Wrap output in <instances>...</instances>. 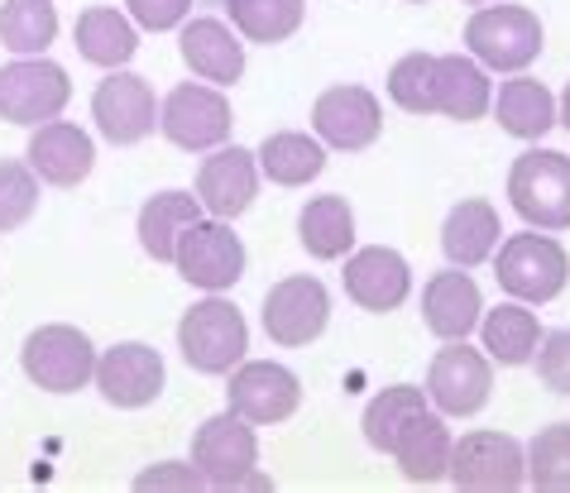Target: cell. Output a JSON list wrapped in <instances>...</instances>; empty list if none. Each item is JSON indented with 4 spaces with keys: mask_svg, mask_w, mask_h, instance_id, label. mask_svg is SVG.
Listing matches in <instances>:
<instances>
[{
    "mask_svg": "<svg viewBox=\"0 0 570 493\" xmlns=\"http://www.w3.org/2000/svg\"><path fill=\"white\" fill-rule=\"evenodd\" d=\"M259 197V158L255 149H240V145H216L207 149L197 168V201L207 216L220 220H235L245 216Z\"/></svg>",
    "mask_w": 570,
    "mask_h": 493,
    "instance_id": "16",
    "label": "cell"
},
{
    "mask_svg": "<svg viewBox=\"0 0 570 493\" xmlns=\"http://www.w3.org/2000/svg\"><path fill=\"white\" fill-rule=\"evenodd\" d=\"M297 240L312 259H345L355 249V211L341 193L312 197L303 211H297Z\"/></svg>",
    "mask_w": 570,
    "mask_h": 493,
    "instance_id": "29",
    "label": "cell"
},
{
    "mask_svg": "<svg viewBox=\"0 0 570 493\" xmlns=\"http://www.w3.org/2000/svg\"><path fill=\"white\" fill-rule=\"evenodd\" d=\"M230 24L245 43H288L307 20V0H226Z\"/></svg>",
    "mask_w": 570,
    "mask_h": 493,
    "instance_id": "31",
    "label": "cell"
},
{
    "mask_svg": "<svg viewBox=\"0 0 570 493\" xmlns=\"http://www.w3.org/2000/svg\"><path fill=\"white\" fill-rule=\"evenodd\" d=\"M528 484L542 493H570V422L542 426L528 445Z\"/></svg>",
    "mask_w": 570,
    "mask_h": 493,
    "instance_id": "34",
    "label": "cell"
},
{
    "mask_svg": "<svg viewBox=\"0 0 570 493\" xmlns=\"http://www.w3.org/2000/svg\"><path fill=\"white\" fill-rule=\"evenodd\" d=\"M499 235H503V226H499L494 201L465 197L461 206H451V211H446V226H441V249H446V259L455 268H480L484 259H494Z\"/></svg>",
    "mask_w": 570,
    "mask_h": 493,
    "instance_id": "24",
    "label": "cell"
},
{
    "mask_svg": "<svg viewBox=\"0 0 570 493\" xmlns=\"http://www.w3.org/2000/svg\"><path fill=\"white\" fill-rule=\"evenodd\" d=\"M39 211V178L20 158H0V235L20 230Z\"/></svg>",
    "mask_w": 570,
    "mask_h": 493,
    "instance_id": "36",
    "label": "cell"
},
{
    "mask_svg": "<svg viewBox=\"0 0 570 493\" xmlns=\"http://www.w3.org/2000/svg\"><path fill=\"white\" fill-rule=\"evenodd\" d=\"M484 316V297L480 283H474L465 268H441V274L426 278L422 288V322L436 341H465Z\"/></svg>",
    "mask_w": 570,
    "mask_h": 493,
    "instance_id": "21",
    "label": "cell"
},
{
    "mask_svg": "<svg viewBox=\"0 0 570 493\" xmlns=\"http://www.w3.org/2000/svg\"><path fill=\"white\" fill-rule=\"evenodd\" d=\"M178 349L187 359V369L197 374H230L235 364L249 355V326L235 302L220 293L193 302L178 322Z\"/></svg>",
    "mask_w": 570,
    "mask_h": 493,
    "instance_id": "4",
    "label": "cell"
},
{
    "mask_svg": "<svg viewBox=\"0 0 570 493\" xmlns=\"http://www.w3.org/2000/svg\"><path fill=\"white\" fill-rule=\"evenodd\" d=\"M125 14L149 34H164V29H178L193 14V0H125Z\"/></svg>",
    "mask_w": 570,
    "mask_h": 493,
    "instance_id": "39",
    "label": "cell"
},
{
    "mask_svg": "<svg viewBox=\"0 0 570 493\" xmlns=\"http://www.w3.org/2000/svg\"><path fill=\"white\" fill-rule=\"evenodd\" d=\"M341 283H345V297H351L355 307L384 316V312H399L407 302V293H413V264L389 245H364V249L345 254Z\"/></svg>",
    "mask_w": 570,
    "mask_h": 493,
    "instance_id": "18",
    "label": "cell"
},
{
    "mask_svg": "<svg viewBox=\"0 0 570 493\" xmlns=\"http://www.w3.org/2000/svg\"><path fill=\"white\" fill-rule=\"evenodd\" d=\"M413 6H422V0H413Z\"/></svg>",
    "mask_w": 570,
    "mask_h": 493,
    "instance_id": "42",
    "label": "cell"
},
{
    "mask_svg": "<svg viewBox=\"0 0 570 493\" xmlns=\"http://www.w3.org/2000/svg\"><path fill=\"white\" fill-rule=\"evenodd\" d=\"M193 465L202 470L207 489H274V480L259 474V436L255 422L240 412H216L193 436Z\"/></svg>",
    "mask_w": 570,
    "mask_h": 493,
    "instance_id": "2",
    "label": "cell"
},
{
    "mask_svg": "<svg viewBox=\"0 0 570 493\" xmlns=\"http://www.w3.org/2000/svg\"><path fill=\"white\" fill-rule=\"evenodd\" d=\"M58 39L53 0H0V49L14 58H39Z\"/></svg>",
    "mask_w": 570,
    "mask_h": 493,
    "instance_id": "32",
    "label": "cell"
},
{
    "mask_svg": "<svg viewBox=\"0 0 570 493\" xmlns=\"http://www.w3.org/2000/svg\"><path fill=\"white\" fill-rule=\"evenodd\" d=\"M432 407L426 403V388H413V384H393L384 393H374L370 397V407H364V441L374 445V451H393L399 445V436L407 432V422L422 417V412Z\"/></svg>",
    "mask_w": 570,
    "mask_h": 493,
    "instance_id": "33",
    "label": "cell"
},
{
    "mask_svg": "<svg viewBox=\"0 0 570 493\" xmlns=\"http://www.w3.org/2000/svg\"><path fill=\"white\" fill-rule=\"evenodd\" d=\"M465 49L489 72H528L547 49V29L528 6H480L465 24Z\"/></svg>",
    "mask_w": 570,
    "mask_h": 493,
    "instance_id": "3",
    "label": "cell"
},
{
    "mask_svg": "<svg viewBox=\"0 0 570 493\" xmlns=\"http://www.w3.org/2000/svg\"><path fill=\"white\" fill-rule=\"evenodd\" d=\"M135 489H139V493H149V489L197 493V489H207V480H202V470L193 465V460H158V465H149V470L135 474Z\"/></svg>",
    "mask_w": 570,
    "mask_h": 493,
    "instance_id": "38",
    "label": "cell"
},
{
    "mask_svg": "<svg viewBox=\"0 0 570 493\" xmlns=\"http://www.w3.org/2000/svg\"><path fill=\"white\" fill-rule=\"evenodd\" d=\"M446 480L465 493H513L528 484V451L509 432H465L451 445Z\"/></svg>",
    "mask_w": 570,
    "mask_h": 493,
    "instance_id": "9",
    "label": "cell"
},
{
    "mask_svg": "<svg viewBox=\"0 0 570 493\" xmlns=\"http://www.w3.org/2000/svg\"><path fill=\"white\" fill-rule=\"evenodd\" d=\"M226 407L255 426H278L303 407V378L278 359H240L226 384Z\"/></svg>",
    "mask_w": 570,
    "mask_h": 493,
    "instance_id": "13",
    "label": "cell"
},
{
    "mask_svg": "<svg viewBox=\"0 0 570 493\" xmlns=\"http://www.w3.org/2000/svg\"><path fill=\"white\" fill-rule=\"evenodd\" d=\"M489 110H494L499 130L513 139H542L551 125H557V97L547 91V82H537L528 72H513L509 82L494 91Z\"/></svg>",
    "mask_w": 570,
    "mask_h": 493,
    "instance_id": "26",
    "label": "cell"
},
{
    "mask_svg": "<svg viewBox=\"0 0 570 493\" xmlns=\"http://www.w3.org/2000/svg\"><path fill=\"white\" fill-rule=\"evenodd\" d=\"M389 97L407 116H436V53H407L393 62Z\"/></svg>",
    "mask_w": 570,
    "mask_h": 493,
    "instance_id": "35",
    "label": "cell"
},
{
    "mask_svg": "<svg viewBox=\"0 0 570 493\" xmlns=\"http://www.w3.org/2000/svg\"><path fill=\"white\" fill-rule=\"evenodd\" d=\"M465 6H489V0H465Z\"/></svg>",
    "mask_w": 570,
    "mask_h": 493,
    "instance_id": "41",
    "label": "cell"
},
{
    "mask_svg": "<svg viewBox=\"0 0 570 493\" xmlns=\"http://www.w3.org/2000/svg\"><path fill=\"white\" fill-rule=\"evenodd\" d=\"M480 341H484V355L503 364V369H518V364H532L537 355V341H542V322L528 302H499L494 312L480 316Z\"/></svg>",
    "mask_w": 570,
    "mask_h": 493,
    "instance_id": "27",
    "label": "cell"
},
{
    "mask_svg": "<svg viewBox=\"0 0 570 493\" xmlns=\"http://www.w3.org/2000/svg\"><path fill=\"white\" fill-rule=\"evenodd\" d=\"M255 158H259V178H268L274 187H307L312 178H322L326 145L303 130H278V135H264Z\"/></svg>",
    "mask_w": 570,
    "mask_h": 493,
    "instance_id": "28",
    "label": "cell"
},
{
    "mask_svg": "<svg viewBox=\"0 0 570 493\" xmlns=\"http://www.w3.org/2000/svg\"><path fill=\"white\" fill-rule=\"evenodd\" d=\"M178 53L187 72L212 87H235L245 77V39L235 34V24L212 20V14L178 24Z\"/></svg>",
    "mask_w": 570,
    "mask_h": 493,
    "instance_id": "20",
    "label": "cell"
},
{
    "mask_svg": "<svg viewBox=\"0 0 570 493\" xmlns=\"http://www.w3.org/2000/svg\"><path fill=\"white\" fill-rule=\"evenodd\" d=\"M557 125H566V130H570V82H566L561 101H557Z\"/></svg>",
    "mask_w": 570,
    "mask_h": 493,
    "instance_id": "40",
    "label": "cell"
},
{
    "mask_svg": "<svg viewBox=\"0 0 570 493\" xmlns=\"http://www.w3.org/2000/svg\"><path fill=\"white\" fill-rule=\"evenodd\" d=\"M379 130H384V106L370 87H326L312 106V135L322 139L326 149H341V154H360L370 149Z\"/></svg>",
    "mask_w": 570,
    "mask_h": 493,
    "instance_id": "15",
    "label": "cell"
},
{
    "mask_svg": "<svg viewBox=\"0 0 570 493\" xmlns=\"http://www.w3.org/2000/svg\"><path fill=\"white\" fill-rule=\"evenodd\" d=\"M230 101H226V87H212V82H178L158 101V130L173 149L183 154H207L216 145L230 139Z\"/></svg>",
    "mask_w": 570,
    "mask_h": 493,
    "instance_id": "7",
    "label": "cell"
},
{
    "mask_svg": "<svg viewBox=\"0 0 570 493\" xmlns=\"http://www.w3.org/2000/svg\"><path fill=\"white\" fill-rule=\"evenodd\" d=\"M509 206L532 230H570V154L528 149L513 158Z\"/></svg>",
    "mask_w": 570,
    "mask_h": 493,
    "instance_id": "5",
    "label": "cell"
},
{
    "mask_svg": "<svg viewBox=\"0 0 570 493\" xmlns=\"http://www.w3.org/2000/svg\"><path fill=\"white\" fill-rule=\"evenodd\" d=\"M24 164L35 168L39 183H49V187H77V183L91 178V168H97V145H91V135L82 130V125H72V120H43V125H35V135H29Z\"/></svg>",
    "mask_w": 570,
    "mask_h": 493,
    "instance_id": "19",
    "label": "cell"
},
{
    "mask_svg": "<svg viewBox=\"0 0 570 493\" xmlns=\"http://www.w3.org/2000/svg\"><path fill=\"white\" fill-rule=\"evenodd\" d=\"M489 101H494V82H489V68L480 58L470 53L436 58V116L470 125L489 116Z\"/></svg>",
    "mask_w": 570,
    "mask_h": 493,
    "instance_id": "22",
    "label": "cell"
},
{
    "mask_svg": "<svg viewBox=\"0 0 570 493\" xmlns=\"http://www.w3.org/2000/svg\"><path fill=\"white\" fill-rule=\"evenodd\" d=\"M532 364H537V378H542V388L570 397V326H561V331H542Z\"/></svg>",
    "mask_w": 570,
    "mask_h": 493,
    "instance_id": "37",
    "label": "cell"
},
{
    "mask_svg": "<svg viewBox=\"0 0 570 493\" xmlns=\"http://www.w3.org/2000/svg\"><path fill=\"white\" fill-rule=\"evenodd\" d=\"M494 397V359L484 349H470L465 341H446L426 369V403L441 417H474Z\"/></svg>",
    "mask_w": 570,
    "mask_h": 493,
    "instance_id": "11",
    "label": "cell"
},
{
    "mask_svg": "<svg viewBox=\"0 0 570 493\" xmlns=\"http://www.w3.org/2000/svg\"><path fill=\"white\" fill-rule=\"evenodd\" d=\"M499 259H494V278L499 288L528 302V307H542V302H557L570 283V254L551 230H522L499 240Z\"/></svg>",
    "mask_w": 570,
    "mask_h": 493,
    "instance_id": "1",
    "label": "cell"
},
{
    "mask_svg": "<svg viewBox=\"0 0 570 493\" xmlns=\"http://www.w3.org/2000/svg\"><path fill=\"white\" fill-rule=\"evenodd\" d=\"M72 43L87 62H97V68L110 72V68H125V62L139 53V24L130 14H120L116 6H91L77 14Z\"/></svg>",
    "mask_w": 570,
    "mask_h": 493,
    "instance_id": "25",
    "label": "cell"
},
{
    "mask_svg": "<svg viewBox=\"0 0 570 493\" xmlns=\"http://www.w3.org/2000/svg\"><path fill=\"white\" fill-rule=\"evenodd\" d=\"M193 220H202V201L193 193H178V187L158 193L139 206V245H145L154 264H173V249H178L183 230Z\"/></svg>",
    "mask_w": 570,
    "mask_h": 493,
    "instance_id": "30",
    "label": "cell"
},
{
    "mask_svg": "<svg viewBox=\"0 0 570 493\" xmlns=\"http://www.w3.org/2000/svg\"><path fill=\"white\" fill-rule=\"evenodd\" d=\"M97 355L101 349L91 345L87 331H77L68 322H53V326H39L24 336L20 349V364H24V378L43 393H77L97 378Z\"/></svg>",
    "mask_w": 570,
    "mask_h": 493,
    "instance_id": "6",
    "label": "cell"
},
{
    "mask_svg": "<svg viewBox=\"0 0 570 493\" xmlns=\"http://www.w3.org/2000/svg\"><path fill=\"white\" fill-rule=\"evenodd\" d=\"M91 120H97V130L110 139V145H120V149L139 145V139H149L154 125H158V97L139 72L110 68L97 82V91H91Z\"/></svg>",
    "mask_w": 570,
    "mask_h": 493,
    "instance_id": "14",
    "label": "cell"
},
{
    "mask_svg": "<svg viewBox=\"0 0 570 493\" xmlns=\"http://www.w3.org/2000/svg\"><path fill=\"white\" fill-rule=\"evenodd\" d=\"M451 445H455V436H451L446 417L426 407L422 417L407 422V432L399 436V445H393L389 455L399 460L407 484H441L451 470Z\"/></svg>",
    "mask_w": 570,
    "mask_h": 493,
    "instance_id": "23",
    "label": "cell"
},
{
    "mask_svg": "<svg viewBox=\"0 0 570 493\" xmlns=\"http://www.w3.org/2000/svg\"><path fill=\"white\" fill-rule=\"evenodd\" d=\"M173 268L202 293H230L245 278V240L230 230V220L202 216L183 230L178 249H173Z\"/></svg>",
    "mask_w": 570,
    "mask_h": 493,
    "instance_id": "8",
    "label": "cell"
},
{
    "mask_svg": "<svg viewBox=\"0 0 570 493\" xmlns=\"http://www.w3.org/2000/svg\"><path fill=\"white\" fill-rule=\"evenodd\" d=\"M72 101V82L53 58H14L0 68V120L10 125H43L58 120Z\"/></svg>",
    "mask_w": 570,
    "mask_h": 493,
    "instance_id": "10",
    "label": "cell"
},
{
    "mask_svg": "<svg viewBox=\"0 0 570 493\" xmlns=\"http://www.w3.org/2000/svg\"><path fill=\"white\" fill-rule=\"evenodd\" d=\"M264 336L283 345V349H303L326 331L331 322V293L322 278L312 274H293V278H278L274 288L264 293Z\"/></svg>",
    "mask_w": 570,
    "mask_h": 493,
    "instance_id": "12",
    "label": "cell"
},
{
    "mask_svg": "<svg viewBox=\"0 0 570 493\" xmlns=\"http://www.w3.org/2000/svg\"><path fill=\"white\" fill-rule=\"evenodd\" d=\"M164 378H168V369L154 345L125 341V345H110L97 355V378H91V384L101 388L110 407L135 412V407H149L154 397L164 393Z\"/></svg>",
    "mask_w": 570,
    "mask_h": 493,
    "instance_id": "17",
    "label": "cell"
}]
</instances>
